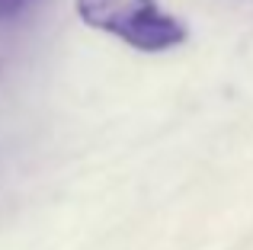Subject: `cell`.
I'll use <instances>...</instances> for the list:
<instances>
[{"label": "cell", "mask_w": 253, "mask_h": 250, "mask_svg": "<svg viewBox=\"0 0 253 250\" xmlns=\"http://www.w3.org/2000/svg\"><path fill=\"white\" fill-rule=\"evenodd\" d=\"M77 13L86 26L138 51H167L186 39V26L164 13L157 0H77Z\"/></svg>", "instance_id": "obj_1"}, {"label": "cell", "mask_w": 253, "mask_h": 250, "mask_svg": "<svg viewBox=\"0 0 253 250\" xmlns=\"http://www.w3.org/2000/svg\"><path fill=\"white\" fill-rule=\"evenodd\" d=\"M39 3H42V0H0V26L23 19L26 13H29V10H36Z\"/></svg>", "instance_id": "obj_2"}]
</instances>
